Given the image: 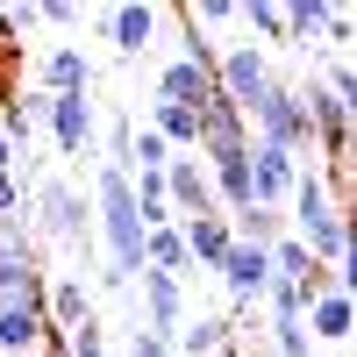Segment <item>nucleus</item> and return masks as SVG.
I'll return each mask as SVG.
<instances>
[{
    "label": "nucleus",
    "instance_id": "obj_12",
    "mask_svg": "<svg viewBox=\"0 0 357 357\" xmlns=\"http://www.w3.org/2000/svg\"><path fill=\"white\" fill-rule=\"evenodd\" d=\"M236 151H250L243 107H229L222 93H207V100H200V151H193V158H236Z\"/></svg>",
    "mask_w": 357,
    "mask_h": 357
},
{
    "label": "nucleus",
    "instance_id": "obj_17",
    "mask_svg": "<svg viewBox=\"0 0 357 357\" xmlns=\"http://www.w3.org/2000/svg\"><path fill=\"white\" fill-rule=\"evenodd\" d=\"M178 236H186V264H200V272H215V264L229 257V215H193V222H178Z\"/></svg>",
    "mask_w": 357,
    "mask_h": 357
},
{
    "label": "nucleus",
    "instance_id": "obj_1",
    "mask_svg": "<svg viewBox=\"0 0 357 357\" xmlns=\"http://www.w3.org/2000/svg\"><path fill=\"white\" fill-rule=\"evenodd\" d=\"M86 200H93V229H100V243H107V272H100V286L122 293V286H136V272H143V215H136L129 172L100 165Z\"/></svg>",
    "mask_w": 357,
    "mask_h": 357
},
{
    "label": "nucleus",
    "instance_id": "obj_16",
    "mask_svg": "<svg viewBox=\"0 0 357 357\" xmlns=\"http://www.w3.org/2000/svg\"><path fill=\"white\" fill-rule=\"evenodd\" d=\"M36 93H93V65H86V50H72V43L43 50V65H36Z\"/></svg>",
    "mask_w": 357,
    "mask_h": 357
},
{
    "label": "nucleus",
    "instance_id": "obj_31",
    "mask_svg": "<svg viewBox=\"0 0 357 357\" xmlns=\"http://www.w3.org/2000/svg\"><path fill=\"white\" fill-rule=\"evenodd\" d=\"M329 357H343V350H329Z\"/></svg>",
    "mask_w": 357,
    "mask_h": 357
},
{
    "label": "nucleus",
    "instance_id": "obj_29",
    "mask_svg": "<svg viewBox=\"0 0 357 357\" xmlns=\"http://www.w3.org/2000/svg\"><path fill=\"white\" fill-rule=\"evenodd\" d=\"M129 357H172V343L151 336V329H136V336H129Z\"/></svg>",
    "mask_w": 357,
    "mask_h": 357
},
{
    "label": "nucleus",
    "instance_id": "obj_20",
    "mask_svg": "<svg viewBox=\"0 0 357 357\" xmlns=\"http://www.w3.org/2000/svg\"><path fill=\"white\" fill-rule=\"evenodd\" d=\"M143 129H151V136H165V151H172V158L200 151V107H172V100H158Z\"/></svg>",
    "mask_w": 357,
    "mask_h": 357
},
{
    "label": "nucleus",
    "instance_id": "obj_24",
    "mask_svg": "<svg viewBox=\"0 0 357 357\" xmlns=\"http://www.w3.org/2000/svg\"><path fill=\"white\" fill-rule=\"evenodd\" d=\"M236 22L250 29V43L264 50V43H286V15L272 8V0H250V8H236Z\"/></svg>",
    "mask_w": 357,
    "mask_h": 357
},
{
    "label": "nucleus",
    "instance_id": "obj_15",
    "mask_svg": "<svg viewBox=\"0 0 357 357\" xmlns=\"http://www.w3.org/2000/svg\"><path fill=\"white\" fill-rule=\"evenodd\" d=\"M165 200H172V222H193V215H222L215 193H207V165L186 151L165 165Z\"/></svg>",
    "mask_w": 357,
    "mask_h": 357
},
{
    "label": "nucleus",
    "instance_id": "obj_25",
    "mask_svg": "<svg viewBox=\"0 0 357 357\" xmlns=\"http://www.w3.org/2000/svg\"><path fill=\"white\" fill-rule=\"evenodd\" d=\"M129 136H136V122H129V114H114V122L93 136V143H107V165H114V172H129Z\"/></svg>",
    "mask_w": 357,
    "mask_h": 357
},
{
    "label": "nucleus",
    "instance_id": "obj_2",
    "mask_svg": "<svg viewBox=\"0 0 357 357\" xmlns=\"http://www.w3.org/2000/svg\"><path fill=\"white\" fill-rule=\"evenodd\" d=\"M286 236L301 243L321 272H336V264H350V222H343V193L329 186L321 172L301 165V178H293V200H286Z\"/></svg>",
    "mask_w": 357,
    "mask_h": 357
},
{
    "label": "nucleus",
    "instance_id": "obj_6",
    "mask_svg": "<svg viewBox=\"0 0 357 357\" xmlns=\"http://www.w3.org/2000/svg\"><path fill=\"white\" fill-rule=\"evenodd\" d=\"M264 86H272V57H264L257 43H222L215 50V93L229 107H250Z\"/></svg>",
    "mask_w": 357,
    "mask_h": 357
},
{
    "label": "nucleus",
    "instance_id": "obj_11",
    "mask_svg": "<svg viewBox=\"0 0 357 357\" xmlns=\"http://www.w3.org/2000/svg\"><path fill=\"white\" fill-rule=\"evenodd\" d=\"M293 178H301V158L293 151H272V143H250V207H279L293 200Z\"/></svg>",
    "mask_w": 357,
    "mask_h": 357
},
{
    "label": "nucleus",
    "instance_id": "obj_18",
    "mask_svg": "<svg viewBox=\"0 0 357 357\" xmlns=\"http://www.w3.org/2000/svg\"><path fill=\"white\" fill-rule=\"evenodd\" d=\"M207 93H215V72L193 65V57H172V65L158 72V100H172V107H200Z\"/></svg>",
    "mask_w": 357,
    "mask_h": 357
},
{
    "label": "nucleus",
    "instance_id": "obj_14",
    "mask_svg": "<svg viewBox=\"0 0 357 357\" xmlns=\"http://www.w3.org/2000/svg\"><path fill=\"white\" fill-rule=\"evenodd\" d=\"M215 272H222V286H229L236 307H257L264 286H272V250H257V243H229V257L215 264Z\"/></svg>",
    "mask_w": 357,
    "mask_h": 357
},
{
    "label": "nucleus",
    "instance_id": "obj_23",
    "mask_svg": "<svg viewBox=\"0 0 357 357\" xmlns=\"http://www.w3.org/2000/svg\"><path fill=\"white\" fill-rule=\"evenodd\" d=\"M143 264H151V272H172V279L186 272V236H178V222L143 236Z\"/></svg>",
    "mask_w": 357,
    "mask_h": 357
},
{
    "label": "nucleus",
    "instance_id": "obj_22",
    "mask_svg": "<svg viewBox=\"0 0 357 357\" xmlns=\"http://www.w3.org/2000/svg\"><path fill=\"white\" fill-rule=\"evenodd\" d=\"M229 236H236V243L272 250L279 236H286V215H272V207H243V215H229Z\"/></svg>",
    "mask_w": 357,
    "mask_h": 357
},
{
    "label": "nucleus",
    "instance_id": "obj_4",
    "mask_svg": "<svg viewBox=\"0 0 357 357\" xmlns=\"http://www.w3.org/2000/svg\"><path fill=\"white\" fill-rule=\"evenodd\" d=\"M243 122H250V143H272V151H293V158H301L307 143H314L307 107H301V86H286V79H272V86H264V93L243 107Z\"/></svg>",
    "mask_w": 357,
    "mask_h": 357
},
{
    "label": "nucleus",
    "instance_id": "obj_7",
    "mask_svg": "<svg viewBox=\"0 0 357 357\" xmlns=\"http://www.w3.org/2000/svg\"><path fill=\"white\" fill-rule=\"evenodd\" d=\"M43 122L65 158H86L100 136V107H93V93H43Z\"/></svg>",
    "mask_w": 357,
    "mask_h": 357
},
{
    "label": "nucleus",
    "instance_id": "obj_19",
    "mask_svg": "<svg viewBox=\"0 0 357 357\" xmlns=\"http://www.w3.org/2000/svg\"><path fill=\"white\" fill-rule=\"evenodd\" d=\"M36 343H43V307L36 301L0 307V357H36Z\"/></svg>",
    "mask_w": 357,
    "mask_h": 357
},
{
    "label": "nucleus",
    "instance_id": "obj_3",
    "mask_svg": "<svg viewBox=\"0 0 357 357\" xmlns=\"http://www.w3.org/2000/svg\"><path fill=\"white\" fill-rule=\"evenodd\" d=\"M29 229H36V243H72V250H93V200H86L72 178H43L36 200H29Z\"/></svg>",
    "mask_w": 357,
    "mask_h": 357
},
{
    "label": "nucleus",
    "instance_id": "obj_21",
    "mask_svg": "<svg viewBox=\"0 0 357 357\" xmlns=\"http://www.w3.org/2000/svg\"><path fill=\"white\" fill-rule=\"evenodd\" d=\"M229 329H236V321H222V314H186L178 336H172V357H215L229 343Z\"/></svg>",
    "mask_w": 357,
    "mask_h": 357
},
{
    "label": "nucleus",
    "instance_id": "obj_10",
    "mask_svg": "<svg viewBox=\"0 0 357 357\" xmlns=\"http://www.w3.org/2000/svg\"><path fill=\"white\" fill-rule=\"evenodd\" d=\"M172 22V8H151V0H122V8H107L100 29H107V43L122 50V57H143L158 43V29Z\"/></svg>",
    "mask_w": 357,
    "mask_h": 357
},
{
    "label": "nucleus",
    "instance_id": "obj_8",
    "mask_svg": "<svg viewBox=\"0 0 357 357\" xmlns=\"http://www.w3.org/2000/svg\"><path fill=\"white\" fill-rule=\"evenodd\" d=\"M301 329H307V343L343 350L350 329H357V301H350V286H321V293H307V301H301Z\"/></svg>",
    "mask_w": 357,
    "mask_h": 357
},
{
    "label": "nucleus",
    "instance_id": "obj_9",
    "mask_svg": "<svg viewBox=\"0 0 357 357\" xmlns=\"http://www.w3.org/2000/svg\"><path fill=\"white\" fill-rule=\"evenodd\" d=\"M79 321H93V286H86V272H43V329L72 336Z\"/></svg>",
    "mask_w": 357,
    "mask_h": 357
},
{
    "label": "nucleus",
    "instance_id": "obj_13",
    "mask_svg": "<svg viewBox=\"0 0 357 357\" xmlns=\"http://www.w3.org/2000/svg\"><path fill=\"white\" fill-rule=\"evenodd\" d=\"M136 301H143V321H136V329H151V336H178V321H186V286H178L172 272H151V264H143V293H136Z\"/></svg>",
    "mask_w": 357,
    "mask_h": 357
},
{
    "label": "nucleus",
    "instance_id": "obj_26",
    "mask_svg": "<svg viewBox=\"0 0 357 357\" xmlns=\"http://www.w3.org/2000/svg\"><path fill=\"white\" fill-rule=\"evenodd\" d=\"M36 22V15H22V8H0V65H15V50H22V29Z\"/></svg>",
    "mask_w": 357,
    "mask_h": 357
},
{
    "label": "nucleus",
    "instance_id": "obj_28",
    "mask_svg": "<svg viewBox=\"0 0 357 357\" xmlns=\"http://www.w3.org/2000/svg\"><path fill=\"white\" fill-rule=\"evenodd\" d=\"M8 215H29V193H22L15 172H0V222H8Z\"/></svg>",
    "mask_w": 357,
    "mask_h": 357
},
{
    "label": "nucleus",
    "instance_id": "obj_30",
    "mask_svg": "<svg viewBox=\"0 0 357 357\" xmlns=\"http://www.w3.org/2000/svg\"><path fill=\"white\" fill-rule=\"evenodd\" d=\"M0 172H15V143L8 136H0Z\"/></svg>",
    "mask_w": 357,
    "mask_h": 357
},
{
    "label": "nucleus",
    "instance_id": "obj_5",
    "mask_svg": "<svg viewBox=\"0 0 357 357\" xmlns=\"http://www.w3.org/2000/svg\"><path fill=\"white\" fill-rule=\"evenodd\" d=\"M15 301H36L43 307V257H36V229H29V215L0 222V307H15Z\"/></svg>",
    "mask_w": 357,
    "mask_h": 357
},
{
    "label": "nucleus",
    "instance_id": "obj_27",
    "mask_svg": "<svg viewBox=\"0 0 357 357\" xmlns=\"http://www.w3.org/2000/svg\"><path fill=\"white\" fill-rule=\"evenodd\" d=\"M29 15H36V22H50V29H72L86 8H79V0H43V8H29Z\"/></svg>",
    "mask_w": 357,
    "mask_h": 357
}]
</instances>
